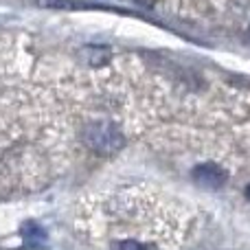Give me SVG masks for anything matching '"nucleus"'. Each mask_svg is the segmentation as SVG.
Listing matches in <instances>:
<instances>
[{
    "label": "nucleus",
    "instance_id": "obj_1",
    "mask_svg": "<svg viewBox=\"0 0 250 250\" xmlns=\"http://www.w3.org/2000/svg\"><path fill=\"white\" fill-rule=\"evenodd\" d=\"M83 143L97 154H114L123 149L125 136L117 129V125L108 121H95L83 129Z\"/></svg>",
    "mask_w": 250,
    "mask_h": 250
},
{
    "label": "nucleus",
    "instance_id": "obj_2",
    "mask_svg": "<svg viewBox=\"0 0 250 250\" xmlns=\"http://www.w3.org/2000/svg\"><path fill=\"white\" fill-rule=\"evenodd\" d=\"M226 180H229V173L220 165L204 163L193 169V182L198 187H204V189H220L226 185Z\"/></svg>",
    "mask_w": 250,
    "mask_h": 250
},
{
    "label": "nucleus",
    "instance_id": "obj_3",
    "mask_svg": "<svg viewBox=\"0 0 250 250\" xmlns=\"http://www.w3.org/2000/svg\"><path fill=\"white\" fill-rule=\"evenodd\" d=\"M20 235H22V239H24V246L26 248H42V246H46L48 235H46V230L38 224V222H24V224L20 226Z\"/></svg>",
    "mask_w": 250,
    "mask_h": 250
},
{
    "label": "nucleus",
    "instance_id": "obj_4",
    "mask_svg": "<svg viewBox=\"0 0 250 250\" xmlns=\"http://www.w3.org/2000/svg\"><path fill=\"white\" fill-rule=\"evenodd\" d=\"M112 250H147V246L138 239H121V242L112 244Z\"/></svg>",
    "mask_w": 250,
    "mask_h": 250
},
{
    "label": "nucleus",
    "instance_id": "obj_5",
    "mask_svg": "<svg viewBox=\"0 0 250 250\" xmlns=\"http://www.w3.org/2000/svg\"><path fill=\"white\" fill-rule=\"evenodd\" d=\"M88 53H90V60H88V62H90V64H104V62L105 60H108V57H110V51H108V48H104V51H99V48H88Z\"/></svg>",
    "mask_w": 250,
    "mask_h": 250
},
{
    "label": "nucleus",
    "instance_id": "obj_6",
    "mask_svg": "<svg viewBox=\"0 0 250 250\" xmlns=\"http://www.w3.org/2000/svg\"><path fill=\"white\" fill-rule=\"evenodd\" d=\"M246 200H248V202H250V185L246 187Z\"/></svg>",
    "mask_w": 250,
    "mask_h": 250
}]
</instances>
